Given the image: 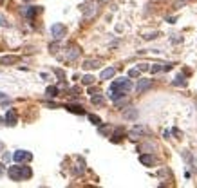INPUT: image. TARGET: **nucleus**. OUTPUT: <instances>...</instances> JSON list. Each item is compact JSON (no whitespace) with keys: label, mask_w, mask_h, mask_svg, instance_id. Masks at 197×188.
<instances>
[{"label":"nucleus","mask_w":197,"mask_h":188,"mask_svg":"<svg viewBox=\"0 0 197 188\" xmlns=\"http://www.w3.org/2000/svg\"><path fill=\"white\" fill-rule=\"evenodd\" d=\"M8 175L11 177V181H25L33 175V170H31L29 166L15 165V166H9L8 168Z\"/></svg>","instance_id":"1"},{"label":"nucleus","mask_w":197,"mask_h":188,"mask_svg":"<svg viewBox=\"0 0 197 188\" xmlns=\"http://www.w3.org/2000/svg\"><path fill=\"white\" fill-rule=\"evenodd\" d=\"M110 89H119V91H123V92L129 94L132 91V81L127 80V78H119V80H116V81H112Z\"/></svg>","instance_id":"2"},{"label":"nucleus","mask_w":197,"mask_h":188,"mask_svg":"<svg viewBox=\"0 0 197 188\" xmlns=\"http://www.w3.org/2000/svg\"><path fill=\"white\" fill-rule=\"evenodd\" d=\"M141 136H150V130L143 127V125H138L130 130V139H139Z\"/></svg>","instance_id":"3"},{"label":"nucleus","mask_w":197,"mask_h":188,"mask_svg":"<svg viewBox=\"0 0 197 188\" xmlns=\"http://www.w3.org/2000/svg\"><path fill=\"white\" fill-rule=\"evenodd\" d=\"M13 159H15L16 163H25V161H31L33 159V154L27 150H16L13 154Z\"/></svg>","instance_id":"4"},{"label":"nucleus","mask_w":197,"mask_h":188,"mask_svg":"<svg viewBox=\"0 0 197 188\" xmlns=\"http://www.w3.org/2000/svg\"><path fill=\"white\" fill-rule=\"evenodd\" d=\"M148 89H152V80H139L138 85H136V92L143 94V92H146Z\"/></svg>","instance_id":"5"},{"label":"nucleus","mask_w":197,"mask_h":188,"mask_svg":"<svg viewBox=\"0 0 197 188\" xmlns=\"http://www.w3.org/2000/svg\"><path fill=\"white\" fill-rule=\"evenodd\" d=\"M51 35L54 40H60L62 36L65 35V25H62V24H54L51 27Z\"/></svg>","instance_id":"6"},{"label":"nucleus","mask_w":197,"mask_h":188,"mask_svg":"<svg viewBox=\"0 0 197 188\" xmlns=\"http://www.w3.org/2000/svg\"><path fill=\"white\" fill-rule=\"evenodd\" d=\"M139 161H141L145 166H152V165L157 163V159L154 158L152 154H141V156H139Z\"/></svg>","instance_id":"7"},{"label":"nucleus","mask_w":197,"mask_h":188,"mask_svg":"<svg viewBox=\"0 0 197 188\" xmlns=\"http://www.w3.org/2000/svg\"><path fill=\"white\" fill-rule=\"evenodd\" d=\"M4 119H6V125H9V127H15L18 118H16V112H15V110H13V108H9L8 112H6V118H4Z\"/></svg>","instance_id":"8"},{"label":"nucleus","mask_w":197,"mask_h":188,"mask_svg":"<svg viewBox=\"0 0 197 188\" xmlns=\"http://www.w3.org/2000/svg\"><path fill=\"white\" fill-rule=\"evenodd\" d=\"M123 118L125 119H130V121H134V119H138V108H125L123 110Z\"/></svg>","instance_id":"9"},{"label":"nucleus","mask_w":197,"mask_h":188,"mask_svg":"<svg viewBox=\"0 0 197 188\" xmlns=\"http://www.w3.org/2000/svg\"><path fill=\"white\" fill-rule=\"evenodd\" d=\"M100 65H101V62H100V60H85L81 67H83V69H87V71H89V69H98Z\"/></svg>","instance_id":"10"},{"label":"nucleus","mask_w":197,"mask_h":188,"mask_svg":"<svg viewBox=\"0 0 197 188\" xmlns=\"http://www.w3.org/2000/svg\"><path fill=\"white\" fill-rule=\"evenodd\" d=\"M114 74H116V69H114V67H107V69H103L101 71L100 80H109V78H112Z\"/></svg>","instance_id":"11"},{"label":"nucleus","mask_w":197,"mask_h":188,"mask_svg":"<svg viewBox=\"0 0 197 188\" xmlns=\"http://www.w3.org/2000/svg\"><path fill=\"white\" fill-rule=\"evenodd\" d=\"M80 53L81 51L76 47V45H71V49H69V53H67V60L71 62V60H76V58L80 56Z\"/></svg>","instance_id":"12"},{"label":"nucleus","mask_w":197,"mask_h":188,"mask_svg":"<svg viewBox=\"0 0 197 188\" xmlns=\"http://www.w3.org/2000/svg\"><path fill=\"white\" fill-rule=\"evenodd\" d=\"M65 108L69 110V112H74V114H85V110L81 108V105H73V103H67L65 105Z\"/></svg>","instance_id":"13"},{"label":"nucleus","mask_w":197,"mask_h":188,"mask_svg":"<svg viewBox=\"0 0 197 188\" xmlns=\"http://www.w3.org/2000/svg\"><path fill=\"white\" fill-rule=\"evenodd\" d=\"M18 62V56H2L0 58V64L2 65H15Z\"/></svg>","instance_id":"14"},{"label":"nucleus","mask_w":197,"mask_h":188,"mask_svg":"<svg viewBox=\"0 0 197 188\" xmlns=\"http://www.w3.org/2000/svg\"><path fill=\"white\" fill-rule=\"evenodd\" d=\"M36 13H40V7H36V6H31V7H27V9H25V16H27V18H35V16H36Z\"/></svg>","instance_id":"15"},{"label":"nucleus","mask_w":197,"mask_h":188,"mask_svg":"<svg viewBox=\"0 0 197 188\" xmlns=\"http://www.w3.org/2000/svg\"><path fill=\"white\" fill-rule=\"evenodd\" d=\"M85 172V163H83V159H78V166L73 170L74 175H81V174Z\"/></svg>","instance_id":"16"},{"label":"nucleus","mask_w":197,"mask_h":188,"mask_svg":"<svg viewBox=\"0 0 197 188\" xmlns=\"http://www.w3.org/2000/svg\"><path fill=\"white\" fill-rule=\"evenodd\" d=\"M92 105H103L105 103V98H103V94H92Z\"/></svg>","instance_id":"17"},{"label":"nucleus","mask_w":197,"mask_h":188,"mask_svg":"<svg viewBox=\"0 0 197 188\" xmlns=\"http://www.w3.org/2000/svg\"><path fill=\"white\" fill-rule=\"evenodd\" d=\"M172 83H174L175 87H186V78H184L183 74H179V76H177V78L172 81Z\"/></svg>","instance_id":"18"},{"label":"nucleus","mask_w":197,"mask_h":188,"mask_svg":"<svg viewBox=\"0 0 197 188\" xmlns=\"http://www.w3.org/2000/svg\"><path fill=\"white\" fill-rule=\"evenodd\" d=\"M45 94H47V98H54V96H58V87H47V91H45Z\"/></svg>","instance_id":"19"},{"label":"nucleus","mask_w":197,"mask_h":188,"mask_svg":"<svg viewBox=\"0 0 197 188\" xmlns=\"http://www.w3.org/2000/svg\"><path fill=\"white\" fill-rule=\"evenodd\" d=\"M125 134V130L123 129H116L114 130V136H112V143H118L119 139H121V136Z\"/></svg>","instance_id":"20"},{"label":"nucleus","mask_w":197,"mask_h":188,"mask_svg":"<svg viewBox=\"0 0 197 188\" xmlns=\"http://www.w3.org/2000/svg\"><path fill=\"white\" fill-rule=\"evenodd\" d=\"M159 36V31H148V33H143V38L145 40H152V38H157Z\"/></svg>","instance_id":"21"},{"label":"nucleus","mask_w":197,"mask_h":188,"mask_svg":"<svg viewBox=\"0 0 197 188\" xmlns=\"http://www.w3.org/2000/svg\"><path fill=\"white\" fill-rule=\"evenodd\" d=\"M81 83H83V85H92V83H94V76H90V74H85V76L81 78Z\"/></svg>","instance_id":"22"},{"label":"nucleus","mask_w":197,"mask_h":188,"mask_svg":"<svg viewBox=\"0 0 197 188\" xmlns=\"http://www.w3.org/2000/svg\"><path fill=\"white\" fill-rule=\"evenodd\" d=\"M148 71L152 72V74H156V72L163 71V64H152V67H148Z\"/></svg>","instance_id":"23"},{"label":"nucleus","mask_w":197,"mask_h":188,"mask_svg":"<svg viewBox=\"0 0 197 188\" xmlns=\"http://www.w3.org/2000/svg\"><path fill=\"white\" fill-rule=\"evenodd\" d=\"M89 119L94 123V125H101V119H100V118H98L96 114H89Z\"/></svg>","instance_id":"24"},{"label":"nucleus","mask_w":197,"mask_h":188,"mask_svg":"<svg viewBox=\"0 0 197 188\" xmlns=\"http://www.w3.org/2000/svg\"><path fill=\"white\" fill-rule=\"evenodd\" d=\"M139 74H141L139 69H130V71H129V76H130V78H139Z\"/></svg>","instance_id":"25"},{"label":"nucleus","mask_w":197,"mask_h":188,"mask_svg":"<svg viewBox=\"0 0 197 188\" xmlns=\"http://www.w3.org/2000/svg\"><path fill=\"white\" fill-rule=\"evenodd\" d=\"M54 72H56V76H58L60 80H63V76H65V74H63V71H62V69H54Z\"/></svg>","instance_id":"26"},{"label":"nucleus","mask_w":197,"mask_h":188,"mask_svg":"<svg viewBox=\"0 0 197 188\" xmlns=\"http://www.w3.org/2000/svg\"><path fill=\"white\" fill-rule=\"evenodd\" d=\"M172 67H174V64H170V62L168 64H163V71H170Z\"/></svg>","instance_id":"27"},{"label":"nucleus","mask_w":197,"mask_h":188,"mask_svg":"<svg viewBox=\"0 0 197 188\" xmlns=\"http://www.w3.org/2000/svg\"><path fill=\"white\" fill-rule=\"evenodd\" d=\"M138 69H139V71H148V65H146V64H141Z\"/></svg>","instance_id":"28"},{"label":"nucleus","mask_w":197,"mask_h":188,"mask_svg":"<svg viewBox=\"0 0 197 188\" xmlns=\"http://www.w3.org/2000/svg\"><path fill=\"white\" fill-rule=\"evenodd\" d=\"M179 40H181V38H179V36H177V35H174V38H172V42H174V43H177V42H179Z\"/></svg>","instance_id":"29"},{"label":"nucleus","mask_w":197,"mask_h":188,"mask_svg":"<svg viewBox=\"0 0 197 188\" xmlns=\"http://www.w3.org/2000/svg\"><path fill=\"white\" fill-rule=\"evenodd\" d=\"M2 174H4V165L0 163V175H2Z\"/></svg>","instance_id":"30"},{"label":"nucleus","mask_w":197,"mask_h":188,"mask_svg":"<svg viewBox=\"0 0 197 188\" xmlns=\"http://www.w3.org/2000/svg\"><path fill=\"white\" fill-rule=\"evenodd\" d=\"M4 98H6V96H4V92H0V100H4Z\"/></svg>","instance_id":"31"},{"label":"nucleus","mask_w":197,"mask_h":188,"mask_svg":"<svg viewBox=\"0 0 197 188\" xmlns=\"http://www.w3.org/2000/svg\"><path fill=\"white\" fill-rule=\"evenodd\" d=\"M98 2H109V0H98Z\"/></svg>","instance_id":"32"},{"label":"nucleus","mask_w":197,"mask_h":188,"mask_svg":"<svg viewBox=\"0 0 197 188\" xmlns=\"http://www.w3.org/2000/svg\"><path fill=\"white\" fill-rule=\"evenodd\" d=\"M0 24H4V20H2V18H0Z\"/></svg>","instance_id":"33"},{"label":"nucleus","mask_w":197,"mask_h":188,"mask_svg":"<svg viewBox=\"0 0 197 188\" xmlns=\"http://www.w3.org/2000/svg\"><path fill=\"white\" fill-rule=\"evenodd\" d=\"M0 150H2V143H0Z\"/></svg>","instance_id":"34"},{"label":"nucleus","mask_w":197,"mask_h":188,"mask_svg":"<svg viewBox=\"0 0 197 188\" xmlns=\"http://www.w3.org/2000/svg\"><path fill=\"white\" fill-rule=\"evenodd\" d=\"M24 2H31V0H24Z\"/></svg>","instance_id":"35"},{"label":"nucleus","mask_w":197,"mask_h":188,"mask_svg":"<svg viewBox=\"0 0 197 188\" xmlns=\"http://www.w3.org/2000/svg\"><path fill=\"white\" fill-rule=\"evenodd\" d=\"M2 2H4V0H0V4H2Z\"/></svg>","instance_id":"36"},{"label":"nucleus","mask_w":197,"mask_h":188,"mask_svg":"<svg viewBox=\"0 0 197 188\" xmlns=\"http://www.w3.org/2000/svg\"><path fill=\"white\" fill-rule=\"evenodd\" d=\"M0 49H2V45H0Z\"/></svg>","instance_id":"37"}]
</instances>
